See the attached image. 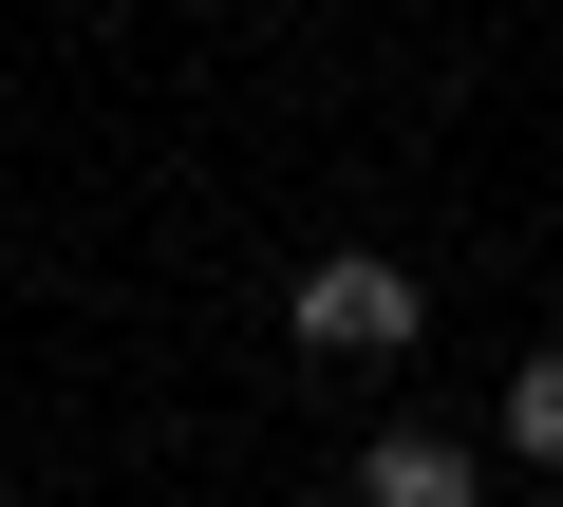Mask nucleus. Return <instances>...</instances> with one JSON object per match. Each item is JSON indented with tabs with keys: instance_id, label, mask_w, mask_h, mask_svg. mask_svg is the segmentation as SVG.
<instances>
[{
	"instance_id": "f257e3e1",
	"label": "nucleus",
	"mask_w": 563,
	"mask_h": 507,
	"mask_svg": "<svg viewBox=\"0 0 563 507\" xmlns=\"http://www.w3.org/2000/svg\"><path fill=\"white\" fill-rule=\"evenodd\" d=\"M282 339L339 357V376H376V357H413V339H432V283L395 264V244H320V264L282 283Z\"/></svg>"
},
{
	"instance_id": "f03ea898",
	"label": "nucleus",
	"mask_w": 563,
	"mask_h": 507,
	"mask_svg": "<svg viewBox=\"0 0 563 507\" xmlns=\"http://www.w3.org/2000/svg\"><path fill=\"white\" fill-rule=\"evenodd\" d=\"M357 507H488V451L432 432V414H395V432H357Z\"/></svg>"
},
{
	"instance_id": "7ed1b4c3",
	"label": "nucleus",
	"mask_w": 563,
	"mask_h": 507,
	"mask_svg": "<svg viewBox=\"0 0 563 507\" xmlns=\"http://www.w3.org/2000/svg\"><path fill=\"white\" fill-rule=\"evenodd\" d=\"M488 451L563 470V357H507V395H488Z\"/></svg>"
},
{
	"instance_id": "20e7f679",
	"label": "nucleus",
	"mask_w": 563,
	"mask_h": 507,
	"mask_svg": "<svg viewBox=\"0 0 563 507\" xmlns=\"http://www.w3.org/2000/svg\"><path fill=\"white\" fill-rule=\"evenodd\" d=\"M544 507H563V488H544Z\"/></svg>"
}]
</instances>
